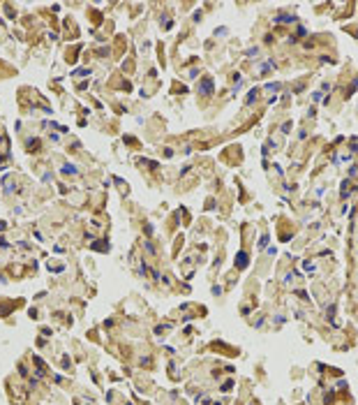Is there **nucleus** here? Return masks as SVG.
I'll return each mask as SVG.
<instances>
[{
	"instance_id": "obj_1",
	"label": "nucleus",
	"mask_w": 358,
	"mask_h": 405,
	"mask_svg": "<svg viewBox=\"0 0 358 405\" xmlns=\"http://www.w3.org/2000/svg\"><path fill=\"white\" fill-rule=\"evenodd\" d=\"M201 88H203V93H210V88H213V81H210V79H206Z\"/></svg>"
},
{
	"instance_id": "obj_2",
	"label": "nucleus",
	"mask_w": 358,
	"mask_h": 405,
	"mask_svg": "<svg viewBox=\"0 0 358 405\" xmlns=\"http://www.w3.org/2000/svg\"><path fill=\"white\" fill-rule=\"evenodd\" d=\"M245 264H247V257H245V252H240V255H238V266L243 269Z\"/></svg>"
},
{
	"instance_id": "obj_3",
	"label": "nucleus",
	"mask_w": 358,
	"mask_h": 405,
	"mask_svg": "<svg viewBox=\"0 0 358 405\" xmlns=\"http://www.w3.org/2000/svg\"><path fill=\"white\" fill-rule=\"evenodd\" d=\"M231 387H233V382H224V387H222V391H229Z\"/></svg>"
}]
</instances>
